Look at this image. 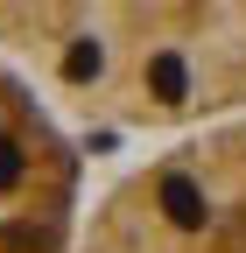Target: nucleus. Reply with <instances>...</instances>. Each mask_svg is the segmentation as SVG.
<instances>
[{
	"label": "nucleus",
	"mask_w": 246,
	"mask_h": 253,
	"mask_svg": "<svg viewBox=\"0 0 246 253\" xmlns=\"http://www.w3.org/2000/svg\"><path fill=\"white\" fill-rule=\"evenodd\" d=\"M0 42L106 126H190L246 106V0H42L0 7Z\"/></svg>",
	"instance_id": "f257e3e1"
},
{
	"label": "nucleus",
	"mask_w": 246,
	"mask_h": 253,
	"mask_svg": "<svg viewBox=\"0 0 246 253\" xmlns=\"http://www.w3.org/2000/svg\"><path fill=\"white\" fill-rule=\"evenodd\" d=\"M78 253H246V120L141 162L78 225Z\"/></svg>",
	"instance_id": "f03ea898"
},
{
	"label": "nucleus",
	"mask_w": 246,
	"mask_h": 253,
	"mask_svg": "<svg viewBox=\"0 0 246 253\" xmlns=\"http://www.w3.org/2000/svg\"><path fill=\"white\" fill-rule=\"evenodd\" d=\"M0 253H78V155L21 78L0 71Z\"/></svg>",
	"instance_id": "7ed1b4c3"
}]
</instances>
